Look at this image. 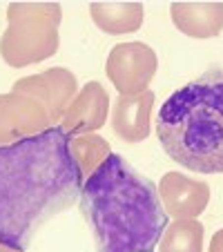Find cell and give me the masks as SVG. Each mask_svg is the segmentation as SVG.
Wrapping results in <instances>:
<instances>
[{"instance_id": "obj_15", "label": "cell", "mask_w": 223, "mask_h": 252, "mask_svg": "<svg viewBox=\"0 0 223 252\" xmlns=\"http://www.w3.org/2000/svg\"><path fill=\"white\" fill-rule=\"evenodd\" d=\"M208 252H223V228L214 232L212 241H210V248H208Z\"/></svg>"}, {"instance_id": "obj_3", "label": "cell", "mask_w": 223, "mask_h": 252, "mask_svg": "<svg viewBox=\"0 0 223 252\" xmlns=\"http://www.w3.org/2000/svg\"><path fill=\"white\" fill-rule=\"evenodd\" d=\"M157 136L174 163L199 174L223 172V69L185 83L159 110Z\"/></svg>"}, {"instance_id": "obj_1", "label": "cell", "mask_w": 223, "mask_h": 252, "mask_svg": "<svg viewBox=\"0 0 223 252\" xmlns=\"http://www.w3.org/2000/svg\"><path fill=\"white\" fill-rule=\"evenodd\" d=\"M83 181L58 125L0 145V241L27 250L52 217L76 205Z\"/></svg>"}, {"instance_id": "obj_16", "label": "cell", "mask_w": 223, "mask_h": 252, "mask_svg": "<svg viewBox=\"0 0 223 252\" xmlns=\"http://www.w3.org/2000/svg\"><path fill=\"white\" fill-rule=\"evenodd\" d=\"M0 252H25V250H18V248H11V246H7V243L0 241Z\"/></svg>"}, {"instance_id": "obj_10", "label": "cell", "mask_w": 223, "mask_h": 252, "mask_svg": "<svg viewBox=\"0 0 223 252\" xmlns=\"http://www.w3.org/2000/svg\"><path fill=\"white\" fill-rule=\"evenodd\" d=\"M157 94L152 90L136 96H119L112 110V127L114 134L127 145L145 141L152 129V110Z\"/></svg>"}, {"instance_id": "obj_9", "label": "cell", "mask_w": 223, "mask_h": 252, "mask_svg": "<svg viewBox=\"0 0 223 252\" xmlns=\"http://www.w3.org/2000/svg\"><path fill=\"white\" fill-rule=\"evenodd\" d=\"M109 114V96L98 81H90L71 100L67 112L63 114L58 127L69 138L83 134H96L105 125Z\"/></svg>"}, {"instance_id": "obj_12", "label": "cell", "mask_w": 223, "mask_h": 252, "mask_svg": "<svg viewBox=\"0 0 223 252\" xmlns=\"http://www.w3.org/2000/svg\"><path fill=\"white\" fill-rule=\"evenodd\" d=\"M90 16L96 27L105 33L123 36L141 29L145 9L141 2H92Z\"/></svg>"}, {"instance_id": "obj_4", "label": "cell", "mask_w": 223, "mask_h": 252, "mask_svg": "<svg viewBox=\"0 0 223 252\" xmlns=\"http://www.w3.org/2000/svg\"><path fill=\"white\" fill-rule=\"evenodd\" d=\"M63 7L58 2H11L7 29L0 36V56L9 67H29L47 61L61 47Z\"/></svg>"}, {"instance_id": "obj_8", "label": "cell", "mask_w": 223, "mask_h": 252, "mask_svg": "<svg viewBox=\"0 0 223 252\" xmlns=\"http://www.w3.org/2000/svg\"><path fill=\"white\" fill-rule=\"evenodd\" d=\"M159 196L167 217H174L176 221L196 219L210 203V186L181 172H165L159 181Z\"/></svg>"}, {"instance_id": "obj_6", "label": "cell", "mask_w": 223, "mask_h": 252, "mask_svg": "<svg viewBox=\"0 0 223 252\" xmlns=\"http://www.w3.org/2000/svg\"><path fill=\"white\" fill-rule=\"evenodd\" d=\"M54 127L52 116L40 100L27 94H0V145H11Z\"/></svg>"}, {"instance_id": "obj_7", "label": "cell", "mask_w": 223, "mask_h": 252, "mask_svg": "<svg viewBox=\"0 0 223 252\" xmlns=\"http://www.w3.org/2000/svg\"><path fill=\"white\" fill-rule=\"evenodd\" d=\"M16 94H27L32 98L40 100L47 107L52 123L58 125L71 100L78 94V83L76 74L69 71L67 67H49V69L33 74V76L18 78L11 87Z\"/></svg>"}, {"instance_id": "obj_5", "label": "cell", "mask_w": 223, "mask_h": 252, "mask_svg": "<svg viewBox=\"0 0 223 252\" xmlns=\"http://www.w3.org/2000/svg\"><path fill=\"white\" fill-rule=\"evenodd\" d=\"M157 69V52L138 40L114 45L105 61V74L121 96H136L147 92Z\"/></svg>"}, {"instance_id": "obj_2", "label": "cell", "mask_w": 223, "mask_h": 252, "mask_svg": "<svg viewBox=\"0 0 223 252\" xmlns=\"http://www.w3.org/2000/svg\"><path fill=\"white\" fill-rule=\"evenodd\" d=\"M96 252H154L167 223L159 188L121 154H109L81 188Z\"/></svg>"}, {"instance_id": "obj_13", "label": "cell", "mask_w": 223, "mask_h": 252, "mask_svg": "<svg viewBox=\"0 0 223 252\" xmlns=\"http://www.w3.org/2000/svg\"><path fill=\"white\" fill-rule=\"evenodd\" d=\"M203 223L196 219H179L165 228L159 252H203Z\"/></svg>"}, {"instance_id": "obj_14", "label": "cell", "mask_w": 223, "mask_h": 252, "mask_svg": "<svg viewBox=\"0 0 223 252\" xmlns=\"http://www.w3.org/2000/svg\"><path fill=\"white\" fill-rule=\"evenodd\" d=\"M69 150L78 170H81L83 179H87L112 154L109 143L103 136H98V134H83V136L69 138Z\"/></svg>"}, {"instance_id": "obj_11", "label": "cell", "mask_w": 223, "mask_h": 252, "mask_svg": "<svg viewBox=\"0 0 223 252\" xmlns=\"http://www.w3.org/2000/svg\"><path fill=\"white\" fill-rule=\"evenodd\" d=\"M170 18L188 38L208 40L223 32V2H172Z\"/></svg>"}]
</instances>
